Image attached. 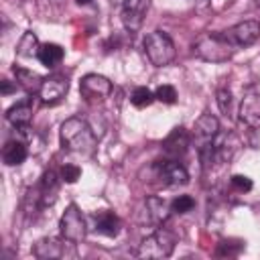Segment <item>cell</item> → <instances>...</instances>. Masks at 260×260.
<instances>
[{
  "mask_svg": "<svg viewBox=\"0 0 260 260\" xmlns=\"http://www.w3.org/2000/svg\"><path fill=\"white\" fill-rule=\"evenodd\" d=\"M30 118H32V106H30V100L16 102V106L8 108V112H6V120H8L12 126H16V128H20V126H28Z\"/></svg>",
  "mask_w": 260,
  "mask_h": 260,
  "instance_id": "ac0fdd59",
  "label": "cell"
},
{
  "mask_svg": "<svg viewBox=\"0 0 260 260\" xmlns=\"http://www.w3.org/2000/svg\"><path fill=\"white\" fill-rule=\"evenodd\" d=\"M154 100H156V98H154V91H150L148 87H136V89L132 91V95H130V102H132V106H136V108H146V106H150Z\"/></svg>",
  "mask_w": 260,
  "mask_h": 260,
  "instance_id": "cb8c5ba5",
  "label": "cell"
},
{
  "mask_svg": "<svg viewBox=\"0 0 260 260\" xmlns=\"http://www.w3.org/2000/svg\"><path fill=\"white\" fill-rule=\"evenodd\" d=\"M14 75H16L18 85L28 93L30 91H39V87L43 83V77L39 73H35L32 69H26V67H14Z\"/></svg>",
  "mask_w": 260,
  "mask_h": 260,
  "instance_id": "ffe728a7",
  "label": "cell"
},
{
  "mask_svg": "<svg viewBox=\"0 0 260 260\" xmlns=\"http://www.w3.org/2000/svg\"><path fill=\"white\" fill-rule=\"evenodd\" d=\"M59 228H61V236L69 242L79 244L85 234H87V225H85V217L79 211V207L75 203H69L67 209L63 211L61 219H59Z\"/></svg>",
  "mask_w": 260,
  "mask_h": 260,
  "instance_id": "8992f818",
  "label": "cell"
},
{
  "mask_svg": "<svg viewBox=\"0 0 260 260\" xmlns=\"http://www.w3.org/2000/svg\"><path fill=\"white\" fill-rule=\"evenodd\" d=\"M256 6H260V0H256Z\"/></svg>",
  "mask_w": 260,
  "mask_h": 260,
  "instance_id": "d6a6232c",
  "label": "cell"
},
{
  "mask_svg": "<svg viewBox=\"0 0 260 260\" xmlns=\"http://www.w3.org/2000/svg\"><path fill=\"white\" fill-rule=\"evenodd\" d=\"M203 2H205V0H203Z\"/></svg>",
  "mask_w": 260,
  "mask_h": 260,
  "instance_id": "836d02e7",
  "label": "cell"
},
{
  "mask_svg": "<svg viewBox=\"0 0 260 260\" xmlns=\"http://www.w3.org/2000/svg\"><path fill=\"white\" fill-rule=\"evenodd\" d=\"M120 18H122V24H124L126 30L136 32V30L142 26V20H144V6L134 8V10H124V12H120Z\"/></svg>",
  "mask_w": 260,
  "mask_h": 260,
  "instance_id": "603a6c76",
  "label": "cell"
},
{
  "mask_svg": "<svg viewBox=\"0 0 260 260\" xmlns=\"http://www.w3.org/2000/svg\"><path fill=\"white\" fill-rule=\"evenodd\" d=\"M232 187H234L236 191H240V193H246V191H250V189L254 187V183H252V179L246 177V175H234V177H232Z\"/></svg>",
  "mask_w": 260,
  "mask_h": 260,
  "instance_id": "f1b7e54d",
  "label": "cell"
},
{
  "mask_svg": "<svg viewBox=\"0 0 260 260\" xmlns=\"http://www.w3.org/2000/svg\"><path fill=\"white\" fill-rule=\"evenodd\" d=\"M69 91V81L65 75L53 73L49 77H43V83L39 87V98L45 106H55L59 104Z\"/></svg>",
  "mask_w": 260,
  "mask_h": 260,
  "instance_id": "52a82bcc",
  "label": "cell"
},
{
  "mask_svg": "<svg viewBox=\"0 0 260 260\" xmlns=\"http://www.w3.org/2000/svg\"><path fill=\"white\" fill-rule=\"evenodd\" d=\"M144 205H146L148 219H150L154 225H162V223H165V221L171 217V213H173L171 203H169V201H165L162 197H156V195L146 197Z\"/></svg>",
  "mask_w": 260,
  "mask_h": 260,
  "instance_id": "9a60e30c",
  "label": "cell"
},
{
  "mask_svg": "<svg viewBox=\"0 0 260 260\" xmlns=\"http://www.w3.org/2000/svg\"><path fill=\"white\" fill-rule=\"evenodd\" d=\"M77 2H79V4H89L91 0H77Z\"/></svg>",
  "mask_w": 260,
  "mask_h": 260,
  "instance_id": "1f68e13d",
  "label": "cell"
},
{
  "mask_svg": "<svg viewBox=\"0 0 260 260\" xmlns=\"http://www.w3.org/2000/svg\"><path fill=\"white\" fill-rule=\"evenodd\" d=\"M12 89H14V87L10 85V81H8V79H4V81H2V95H8Z\"/></svg>",
  "mask_w": 260,
  "mask_h": 260,
  "instance_id": "4dcf8cb0",
  "label": "cell"
},
{
  "mask_svg": "<svg viewBox=\"0 0 260 260\" xmlns=\"http://www.w3.org/2000/svg\"><path fill=\"white\" fill-rule=\"evenodd\" d=\"M154 98L158 102H162V104H175L177 102V89L173 85H169V83H162V85H158L154 89Z\"/></svg>",
  "mask_w": 260,
  "mask_h": 260,
  "instance_id": "d4e9b609",
  "label": "cell"
},
{
  "mask_svg": "<svg viewBox=\"0 0 260 260\" xmlns=\"http://www.w3.org/2000/svg\"><path fill=\"white\" fill-rule=\"evenodd\" d=\"M110 4H112L116 10L124 12V10H134V8L144 6V0H110Z\"/></svg>",
  "mask_w": 260,
  "mask_h": 260,
  "instance_id": "f546056e",
  "label": "cell"
},
{
  "mask_svg": "<svg viewBox=\"0 0 260 260\" xmlns=\"http://www.w3.org/2000/svg\"><path fill=\"white\" fill-rule=\"evenodd\" d=\"M93 219H95V230L100 234L110 236V238L118 236V232H120V219H118V215L114 211H100Z\"/></svg>",
  "mask_w": 260,
  "mask_h": 260,
  "instance_id": "d6986e66",
  "label": "cell"
},
{
  "mask_svg": "<svg viewBox=\"0 0 260 260\" xmlns=\"http://www.w3.org/2000/svg\"><path fill=\"white\" fill-rule=\"evenodd\" d=\"M171 207H173L175 213H187L195 207V199L191 195H179L171 201Z\"/></svg>",
  "mask_w": 260,
  "mask_h": 260,
  "instance_id": "484cf974",
  "label": "cell"
},
{
  "mask_svg": "<svg viewBox=\"0 0 260 260\" xmlns=\"http://www.w3.org/2000/svg\"><path fill=\"white\" fill-rule=\"evenodd\" d=\"M59 175H61V181L63 183H75L81 177V169L77 165H63L61 171H59Z\"/></svg>",
  "mask_w": 260,
  "mask_h": 260,
  "instance_id": "83f0119b",
  "label": "cell"
},
{
  "mask_svg": "<svg viewBox=\"0 0 260 260\" xmlns=\"http://www.w3.org/2000/svg\"><path fill=\"white\" fill-rule=\"evenodd\" d=\"M39 49H41V45H39L37 35L28 30V32H24V35L20 37V41H18V45H16V55H18V57H26V59L39 57Z\"/></svg>",
  "mask_w": 260,
  "mask_h": 260,
  "instance_id": "7402d4cb",
  "label": "cell"
},
{
  "mask_svg": "<svg viewBox=\"0 0 260 260\" xmlns=\"http://www.w3.org/2000/svg\"><path fill=\"white\" fill-rule=\"evenodd\" d=\"M61 142L67 150L91 154L95 148V132L83 118H67L61 124Z\"/></svg>",
  "mask_w": 260,
  "mask_h": 260,
  "instance_id": "6da1fadb",
  "label": "cell"
},
{
  "mask_svg": "<svg viewBox=\"0 0 260 260\" xmlns=\"http://www.w3.org/2000/svg\"><path fill=\"white\" fill-rule=\"evenodd\" d=\"M240 120L248 128H252V130L260 128V93L256 89H252V87L242 98V104H240Z\"/></svg>",
  "mask_w": 260,
  "mask_h": 260,
  "instance_id": "30bf717a",
  "label": "cell"
},
{
  "mask_svg": "<svg viewBox=\"0 0 260 260\" xmlns=\"http://www.w3.org/2000/svg\"><path fill=\"white\" fill-rule=\"evenodd\" d=\"M158 179L169 187H179L189 183V173L177 160H165L158 165Z\"/></svg>",
  "mask_w": 260,
  "mask_h": 260,
  "instance_id": "4fadbf2b",
  "label": "cell"
},
{
  "mask_svg": "<svg viewBox=\"0 0 260 260\" xmlns=\"http://www.w3.org/2000/svg\"><path fill=\"white\" fill-rule=\"evenodd\" d=\"M144 53L148 57V61L154 67H165L175 59V43L171 41V37L162 30H152L144 37Z\"/></svg>",
  "mask_w": 260,
  "mask_h": 260,
  "instance_id": "3957f363",
  "label": "cell"
},
{
  "mask_svg": "<svg viewBox=\"0 0 260 260\" xmlns=\"http://www.w3.org/2000/svg\"><path fill=\"white\" fill-rule=\"evenodd\" d=\"M219 132V122L213 114L205 112L201 114L197 120H195V126H193V138H195V146H203V144H209L213 142V138L217 136Z\"/></svg>",
  "mask_w": 260,
  "mask_h": 260,
  "instance_id": "8fae6325",
  "label": "cell"
},
{
  "mask_svg": "<svg viewBox=\"0 0 260 260\" xmlns=\"http://www.w3.org/2000/svg\"><path fill=\"white\" fill-rule=\"evenodd\" d=\"M63 55H65V51H63L59 45H55V43H45V45H41L37 59H39L45 67H55L57 63H61Z\"/></svg>",
  "mask_w": 260,
  "mask_h": 260,
  "instance_id": "44dd1931",
  "label": "cell"
},
{
  "mask_svg": "<svg viewBox=\"0 0 260 260\" xmlns=\"http://www.w3.org/2000/svg\"><path fill=\"white\" fill-rule=\"evenodd\" d=\"M32 254L41 260H67L77 258L75 242L65 238H43L32 246Z\"/></svg>",
  "mask_w": 260,
  "mask_h": 260,
  "instance_id": "277c9868",
  "label": "cell"
},
{
  "mask_svg": "<svg viewBox=\"0 0 260 260\" xmlns=\"http://www.w3.org/2000/svg\"><path fill=\"white\" fill-rule=\"evenodd\" d=\"M193 53L207 63H225L234 55V45L223 32H205L195 41Z\"/></svg>",
  "mask_w": 260,
  "mask_h": 260,
  "instance_id": "7a4b0ae2",
  "label": "cell"
},
{
  "mask_svg": "<svg viewBox=\"0 0 260 260\" xmlns=\"http://www.w3.org/2000/svg\"><path fill=\"white\" fill-rule=\"evenodd\" d=\"M59 185H61V175H57L55 171H47V173L43 175L41 191H39V199H41V205H43V207L53 205V203L57 201Z\"/></svg>",
  "mask_w": 260,
  "mask_h": 260,
  "instance_id": "2e32d148",
  "label": "cell"
},
{
  "mask_svg": "<svg viewBox=\"0 0 260 260\" xmlns=\"http://www.w3.org/2000/svg\"><path fill=\"white\" fill-rule=\"evenodd\" d=\"M223 35H225V39L234 47H250V45H254L260 39V22H256V20H244V22L234 24Z\"/></svg>",
  "mask_w": 260,
  "mask_h": 260,
  "instance_id": "ba28073f",
  "label": "cell"
},
{
  "mask_svg": "<svg viewBox=\"0 0 260 260\" xmlns=\"http://www.w3.org/2000/svg\"><path fill=\"white\" fill-rule=\"evenodd\" d=\"M175 250V236L167 230H156L138 246V258H169Z\"/></svg>",
  "mask_w": 260,
  "mask_h": 260,
  "instance_id": "5b68a950",
  "label": "cell"
},
{
  "mask_svg": "<svg viewBox=\"0 0 260 260\" xmlns=\"http://www.w3.org/2000/svg\"><path fill=\"white\" fill-rule=\"evenodd\" d=\"M240 146V140L236 138V134L232 132H217V136L213 138V162H230L236 154Z\"/></svg>",
  "mask_w": 260,
  "mask_h": 260,
  "instance_id": "7c38bea8",
  "label": "cell"
},
{
  "mask_svg": "<svg viewBox=\"0 0 260 260\" xmlns=\"http://www.w3.org/2000/svg\"><path fill=\"white\" fill-rule=\"evenodd\" d=\"M26 156H28L26 144L22 140H18V138L8 140L4 144V148H2V160H4L6 167H18V165H22L26 160Z\"/></svg>",
  "mask_w": 260,
  "mask_h": 260,
  "instance_id": "e0dca14e",
  "label": "cell"
},
{
  "mask_svg": "<svg viewBox=\"0 0 260 260\" xmlns=\"http://www.w3.org/2000/svg\"><path fill=\"white\" fill-rule=\"evenodd\" d=\"M189 144H191L189 132H187L183 126H179V128H175V130L165 138L162 148H165V152H167L169 156H175V158H177V156H183V154L187 152Z\"/></svg>",
  "mask_w": 260,
  "mask_h": 260,
  "instance_id": "5bb4252c",
  "label": "cell"
},
{
  "mask_svg": "<svg viewBox=\"0 0 260 260\" xmlns=\"http://www.w3.org/2000/svg\"><path fill=\"white\" fill-rule=\"evenodd\" d=\"M79 91L85 100H106L112 93V81L98 73H87L79 81Z\"/></svg>",
  "mask_w": 260,
  "mask_h": 260,
  "instance_id": "9c48e42d",
  "label": "cell"
},
{
  "mask_svg": "<svg viewBox=\"0 0 260 260\" xmlns=\"http://www.w3.org/2000/svg\"><path fill=\"white\" fill-rule=\"evenodd\" d=\"M215 95H217V106H219L221 114L223 116H230L232 114V91L225 89V87H219Z\"/></svg>",
  "mask_w": 260,
  "mask_h": 260,
  "instance_id": "4316f807",
  "label": "cell"
}]
</instances>
